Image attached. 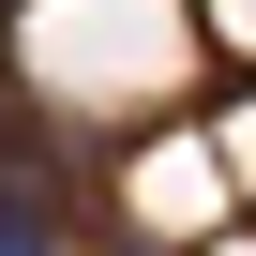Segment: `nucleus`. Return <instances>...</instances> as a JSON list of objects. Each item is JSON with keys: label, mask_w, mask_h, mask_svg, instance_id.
<instances>
[{"label": "nucleus", "mask_w": 256, "mask_h": 256, "mask_svg": "<svg viewBox=\"0 0 256 256\" xmlns=\"http://www.w3.org/2000/svg\"><path fill=\"white\" fill-rule=\"evenodd\" d=\"M241 166H256V120H241Z\"/></svg>", "instance_id": "f257e3e1"}]
</instances>
